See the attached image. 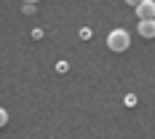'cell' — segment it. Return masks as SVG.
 Instances as JSON below:
<instances>
[{"label":"cell","mask_w":155,"mask_h":139,"mask_svg":"<svg viewBox=\"0 0 155 139\" xmlns=\"http://www.w3.org/2000/svg\"><path fill=\"white\" fill-rule=\"evenodd\" d=\"M107 46H110V51H115V54H123L126 48L131 46V38H128L126 30H112L107 35Z\"/></svg>","instance_id":"1"},{"label":"cell","mask_w":155,"mask_h":139,"mask_svg":"<svg viewBox=\"0 0 155 139\" xmlns=\"http://www.w3.org/2000/svg\"><path fill=\"white\" fill-rule=\"evenodd\" d=\"M134 8H137L139 19H155V0H142L139 5H134Z\"/></svg>","instance_id":"2"},{"label":"cell","mask_w":155,"mask_h":139,"mask_svg":"<svg viewBox=\"0 0 155 139\" xmlns=\"http://www.w3.org/2000/svg\"><path fill=\"white\" fill-rule=\"evenodd\" d=\"M139 35L144 40H153L155 38V19H139Z\"/></svg>","instance_id":"3"},{"label":"cell","mask_w":155,"mask_h":139,"mask_svg":"<svg viewBox=\"0 0 155 139\" xmlns=\"http://www.w3.org/2000/svg\"><path fill=\"white\" fill-rule=\"evenodd\" d=\"M126 107H137V94H126Z\"/></svg>","instance_id":"4"},{"label":"cell","mask_w":155,"mask_h":139,"mask_svg":"<svg viewBox=\"0 0 155 139\" xmlns=\"http://www.w3.org/2000/svg\"><path fill=\"white\" fill-rule=\"evenodd\" d=\"M35 14V3H24V16H32Z\"/></svg>","instance_id":"5"},{"label":"cell","mask_w":155,"mask_h":139,"mask_svg":"<svg viewBox=\"0 0 155 139\" xmlns=\"http://www.w3.org/2000/svg\"><path fill=\"white\" fill-rule=\"evenodd\" d=\"M5 123H8V112H5V110L0 107V128H3Z\"/></svg>","instance_id":"6"},{"label":"cell","mask_w":155,"mask_h":139,"mask_svg":"<svg viewBox=\"0 0 155 139\" xmlns=\"http://www.w3.org/2000/svg\"><path fill=\"white\" fill-rule=\"evenodd\" d=\"M80 38L88 40V38H91V27H80Z\"/></svg>","instance_id":"7"},{"label":"cell","mask_w":155,"mask_h":139,"mask_svg":"<svg viewBox=\"0 0 155 139\" xmlns=\"http://www.w3.org/2000/svg\"><path fill=\"white\" fill-rule=\"evenodd\" d=\"M67 70H70L67 62H56V72H67Z\"/></svg>","instance_id":"8"},{"label":"cell","mask_w":155,"mask_h":139,"mask_svg":"<svg viewBox=\"0 0 155 139\" xmlns=\"http://www.w3.org/2000/svg\"><path fill=\"white\" fill-rule=\"evenodd\" d=\"M142 0H126V5H139Z\"/></svg>","instance_id":"9"},{"label":"cell","mask_w":155,"mask_h":139,"mask_svg":"<svg viewBox=\"0 0 155 139\" xmlns=\"http://www.w3.org/2000/svg\"><path fill=\"white\" fill-rule=\"evenodd\" d=\"M24 3H40V0H24Z\"/></svg>","instance_id":"10"}]
</instances>
